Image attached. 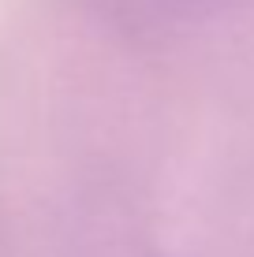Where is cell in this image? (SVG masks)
<instances>
[{
    "label": "cell",
    "mask_w": 254,
    "mask_h": 257,
    "mask_svg": "<svg viewBox=\"0 0 254 257\" xmlns=\"http://www.w3.org/2000/svg\"><path fill=\"white\" fill-rule=\"evenodd\" d=\"M90 15L116 26L153 30V26H176L206 8V0H78Z\"/></svg>",
    "instance_id": "6da1fadb"
}]
</instances>
